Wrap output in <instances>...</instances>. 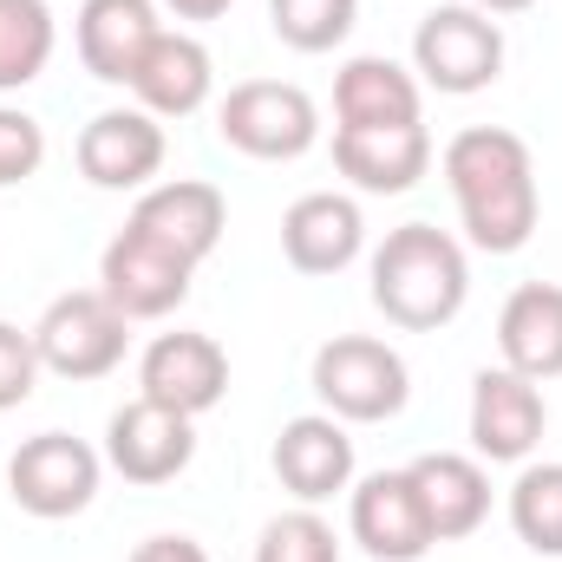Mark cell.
Masks as SVG:
<instances>
[{
    "label": "cell",
    "instance_id": "28",
    "mask_svg": "<svg viewBox=\"0 0 562 562\" xmlns=\"http://www.w3.org/2000/svg\"><path fill=\"white\" fill-rule=\"evenodd\" d=\"M33 386H40V347H33V334L0 321V413L26 406Z\"/></svg>",
    "mask_w": 562,
    "mask_h": 562
},
{
    "label": "cell",
    "instance_id": "4",
    "mask_svg": "<svg viewBox=\"0 0 562 562\" xmlns=\"http://www.w3.org/2000/svg\"><path fill=\"white\" fill-rule=\"evenodd\" d=\"M413 66H419L425 86H438L451 99H471L504 72V26L491 13H477L471 0L431 7L419 20V33H413Z\"/></svg>",
    "mask_w": 562,
    "mask_h": 562
},
{
    "label": "cell",
    "instance_id": "14",
    "mask_svg": "<svg viewBox=\"0 0 562 562\" xmlns=\"http://www.w3.org/2000/svg\"><path fill=\"white\" fill-rule=\"evenodd\" d=\"M334 164L367 196H406L431 170V138H425V125H340Z\"/></svg>",
    "mask_w": 562,
    "mask_h": 562
},
{
    "label": "cell",
    "instance_id": "10",
    "mask_svg": "<svg viewBox=\"0 0 562 562\" xmlns=\"http://www.w3.org/2000/svg\"><path fill=\"white\" fill-rule=\"evenodd\" d=\"M543 425H550V406H543L537 380H524L510 367L477 373V386H471V445H477V458L524 464L543 445Z\"/></svg>",
    "mask_w": 562,
    "mask_h": 562
},
{
    "label": "cell",
    "instance_id": "26",
    "mask_svg": "<svg viewBox=\"0 0 562 562\" xmlns=\"http://www.w3.org/2000/svg\"><path fill=\"white\" fill-rule=\"evenodd\" d=\"M256 562H340V537H334L327 517H314V510H288V517H276V524L262 530Z\"/></svg>",
    "mask_w": 562,
    "mask_h": 562
},
{
    "label": "cell",
    "instance_id": "17",
    "mask_svg": "<svg viewBox=\"0 0 562 562\" xmlns=\"http://www.w3.org/2000/svg\"><path fill=\"white\" fill-rule=\"evenodd\" d=\"M360 243H367V223H360L353 196L314 190V196L288 203V216H281V256L301 276H340L360 256Z\"/></svg>",
    "mask_w": 562,
    "mask_h": 562
},
{
    "label": "cell",
    "instance_id": "25",
    "mask_svg": "<svg viewBox=\"0 0 562 562\" xmlns=\"http://www.w3.org/2000/svg\"><path fill=\"white\" fill-rule=\"evenodd\" d=\"M269 20H276V40L294 53H334L353 20H360V0H269Z\"/></svg>",
    "mask_w": 562,
    "mask_h": 562
},
{
    "label": "cell",
    "instance_id": "20",
    "mask_svg": "<svg viewBox=\"0 0 562 562\" xmlns=\"http://www.w3.org/2000/svg\"><path fill=\"white\" fill-rule=\"evenodd\" d=\"M157 7L150 0H86L79 7V59L105 86H132L144 46L157 40Z\"/></svg>",
    "mask_w": 562,
    "mask_h": 562
},
{
    "label": "cell",
    "instance_id": "8",
    "mask_svg": "<svg viewBox=\"0 0 562 562\" xmlns=\"http://www.w3.org/2000/svg\"><path fill=\"white\" fill-rule=\"evenodd\" d=\"M190 276H196V269H190L183 256L157 249V243L138 236V229L112 236L105 256H99V294H105L125 321H164L170 307H183Z\"/></svg>",
    "mask_w": 562,
    "mask_h": 562
},
{
    "label": "cell",
    "instance_id": "7",
    "mask_svg": "<svg viewBox=\"0 0 562 562\" xmlns=\"http://www.w3.org/2000/svg\"><path fill=\"white\" fill-rule=\"evenodd\" d=\"M7 491L26 517H79L99 497V451L72 431H40L7 458Z\"/></svg>",
    "mask_w": 562,
    "mask_h": 562
},
{
    "label": "cell",
    "instance_id": "31",
    "mask_svg": "<svg viewBox=\"0 0 562 562\" xmlns=\"http://www.w3.org/2000/svg\"><path fill=\"white\" fill-rule=\"evenodd\" d=\"M471 7H477V13H524L530 0H471Z\"/></svg>",
    "mask_w": 562,
    "mask_h": 562
},
{
    "label": "cell",
    "instance_id": "16",
    "mask_svg": "<svg viewBox=\"0 0 562 562\" xmlns=\"http://www.w3.org/2000/svg\"><path fill=\"white\" fill-rule=\"evenodd\" d=\"M276 477L301 504H327L334 491L353 484V438L334 413H301L276 438Z\"/></svg>",
    "mask_w": 562,
    "mask_h": 562
},
{
    "label": "cell",
    "instance_id": "9",
    "mask_svg": "<svg viewBox=\"0 0 562 562\" xmlns=\"http://www.w3.org/2000/svg\"><path fill=\"white\" fill-rule=\"evenodd\" d=\"M138 386H144V400L196 419V413L223 406V393H229V353L210 334H157L138 360Z\"/></svg>",
    "mask_w": 562,
    "mask_h": 562
},
{
    "label": "cell",
    "instance_id": "5",
    "mask_svg": "<svg viewBox=\"0 0 562 562\" xmlns=\"http://www.w3.org/2000/svg\"><path fill=\"white\" fill-rule=\"evenodd\" d=\"M125 340H132V321H125L99 288L59 294V301L40 314V327H33L40 367L59 373V380H105V373L125 360Z\"/></svg>",
    "mask_w": 562,
    "mask_h": 562
},
{
    "label": "cell",
    "instance_id": "15",
    "mask_svg": "<svg viewBox=\"0 0 562 562\" xmlns=\"http://www.w3.org/2000/svg\"><path fill=\"white\" fill-rule=\"evenodd\" d=\"M164 164V125L144 112V105H119V112H99L86 132H79V170L86 183L99 190H144Z\"/></svg>",
    "mask_w": 562,
    "mask_h": 562
},
{
    "label": "cell",
    "instance_id": "30",
    "mask_svg": "<svg viewBox=\"0 0 562 562\" xmlns=\"http://www.w3.org/2000/svg\"><path fill=\"white\" fill-rule=\"evenodd\" d=\"M164 7H170L177 20H223L236 0H164Z\"/></svg>",
    "mask_w": 562,
    "mask_h": 562
},
{
    "label": "cell",
    "instance_id": "18",
    "mask_svg": "<svg viewBox=\"0 0 562 562\" xmlns=\"http://www.w3.org/2000/svg\"><path fill=\"white\" fill-rule=\"evenodd\" d=\"M210 86H216V59H210V46L196 33H157L144 46L138 72H132V92H138V105L150 119H190V112H203Z\"/></svg>",
    "mask_w": 562,
    "mask_h": 562
},
{
    "label": "cell",
    "instance_id": "13",
    "mask_svg": "<svg viewBox=\"0 0 562 562\" xmlns=\"http://www.w3.org/2000/svg\"><path fill=\"white\" fill-rule=\"evenodd\" d=\"M353 543L380 562H419L438 543L413 471H373L353 491Z\"/></svg>",
    "mask_w": 562,
    "mask_h": 562
},
{
    "label": "cell",
    "instance_id": "2",
    "mask_svg": "<svg viewBox=\"0 0 562 562\" xmlns=\"http://www.w3.org/2000/svg\"><path fill=\"white\" fill-rule=\"evenodd\" d=\"M471 294V269H464V249L431 229V223H406L380 243L373 256V307L406 327V334H431L445 321H458Z\"/></svg>",
    "mask_w": 562,
    "mask_h": 562
},
{
    "label": "cell",
    "instance_id": "3",
    "mask_svg": "<svg viewBox=\"0 0 562 562\" xmlns=\"http://www.w3.org/2000/svg\"><path fill=\"white\" fill-rule=\"evenodd\" d=\"M314 393L334 419L347 425H380V419H400L406 413V360L373 340V334H340L314 353Z\"/></svg>",
    "mask_w": 562,
    "mask_h": 562
},
{
    "label": "cell",
    "instance_id": "22",
    "mask_svg": "<svg viewBox=\"0 0 562 562\" xmlns=\"http://www.w3.org/2000/svg\"><path fill=\"white\" fill-rule=\"evenodd\" d=\"M334 119L340 125H419V79L400 59H347L334 79Z\"/></svg>",
    "mask_w": 562,
    "mask_h": 562
},
{
    "label": "cell",
    "instance_id": "29",
    "mask_svg": "<svg viewBox=\"0 0 562 562\" xmlns=\"http://www.w3.org/2000/svg\"><path fill=\"white\" fill-rule=\"evenodd\" d=\"M132 562H210L190 537H150V543H138V557Z\"/></svg>",
    "mask_w": 562,
    "mask_h": 562
},
{
    "label": "cell",
    "instance_id": "19",
    "mask_svg": "<svg viewBox=\"0 0 562 562\" xmlns=\"http://www.w3.org/2000/svg\"><path fill=\"white\" fill-rule=\"evenodd\" d=\"M497 347H504V367L524 373V380H557L562 373V288L557 281H524L504 314H497Z\"/></svg>",
    "mask_w": 562,
    "mask_h": 562
},
{
    "label": "cell",
    "instance_id": "12",
    "mask_svg": "<svg viewBox=\"0 0 562 562\" xmlns=\"http://www.w3.org/2000/svg\"><path fill=\"white\" fill-rule=\"evenodd\" d=\"M125 229L150 236L157 249H170V256H183V262L196 269V262H203V256L223 243V229H229V203H223V190H216V183L170 177V183L144 190Z\"/></svg>",
    "mask_w": 562,
    "mask_h": 562
},
{
    "label": "cell",
    "instance_id": "6",
    "mask_svg": "<svg viewBox=\"0 0 562 562\" xmlns=\"http://www.w3.org/2000/svg\"><path fill=\"white\" fill-rule=\"evenodd\" d=\"M216 132L223 144H236L243 157H262V164H288L301 150H314L321 138V112L301 86L288 79H243L223 112H216Z\"/></svg>",
    "mask_w": 562,
    "mask_h": 562
},
{
    "label": "cell",
    "instance_id": "27",
    "mask_svg": "<svg viewBox=\"0 0 562 562\" xmlns=\"http://www.w3.org/2000/svg\"><path fill=\"white\" fill-rule=\"evenodd\" d=\"M40 164H46V132H40V119L20 112V105H0V190H7V183H26Z\"/></svg>",
    "mask_w": 562,
    "mask_h": 562
},
{
    "label": "cell",
    "instance_id": "23",
    "mask_svg": "<svg viewBox=\"0 0 562 562\" xmlns=\"http://www.w3.org/2000/svg\"><path fill=\"white\" fill-rule=\"evenodd\" d=\"M53 59V7L46 0H0V92H20Z\"/></svg>",
    "mask_w": 562,
    "mask_h": 562
},
{
    "label": "cell",
    "instance_id": "1",
    "mask_svg": "<svg viewBox=\"0 0 562 562\" xmlns=\"http://www.w3.org/2000/svg\"><path fill=\"white\" fill-rule=\"evenodd\" d=\"M445 183L458 196L464 236L484 256H517L537 236V164L504 125H471L445 144Z\"/></svg>",
    "mask_w": 562,
    "mask_h": 562
},
{
    "label": "cell",
    "instance_id": "21",
    "mask_svg": "<svg viewBox=\"0 0 562 562\" xmlns=\"http://www.w3.org/2000/svg\"><path fill=\"white\" fill-rule=\"evenodd\" d=\"M406 471L419 484L438 543H458V537H471L491 517V477H484L477 458H464V451H425L419 464H406Z\"/></svg>",
    "mask_w": 562,
    "mask_h": 562
},
{
    "label": "cell",
    "instance_id": "24",
    "mask_svg": "<svg viewBox=\"0 0 562 562\" xmlns=\"http://www.w3.org/2000/svg\"><path fill=\"white\" fill-rule=\"evenodd\" d=\"M510 530L537 550L562 557V464H524L510 484Z\"/></svg>",
    "mask_w": 562,
    "mask_h": 562
},
{
    "label": "cell",
    "instance_id": "11",
    "mask_svg": "<svg viewBox=\"0 0 562 562\" xmlns=\"http://www.w3.org/2000/svg\"><path fill=\"white\" fill-rule=\"evenodd\" d=\"M105 458H112V471L125 477V484H170L177 471H190V458H196V431L183 413H170V406H157V400H132V406H119L112 425H105Z\"/></svg>",
    "mask_w": 562,
    "mask_h": 562
}]
</instances>
